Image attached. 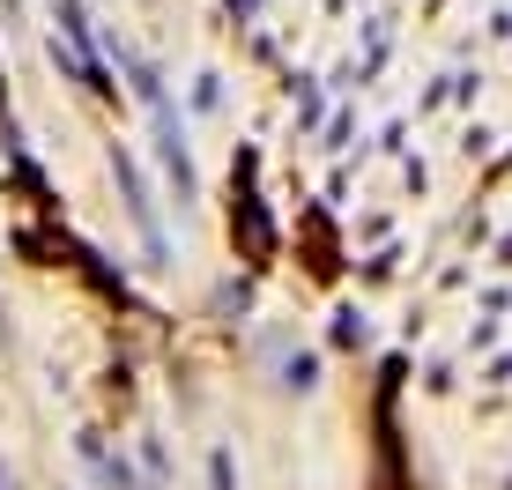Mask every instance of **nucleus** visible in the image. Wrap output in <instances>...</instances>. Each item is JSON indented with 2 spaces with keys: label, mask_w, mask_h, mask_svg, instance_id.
<instances>
[{
  "label": "nucleus",
  "mask_w": 512,
  "mask_h": 490,
  "mask_svg": "<svg viewBox=\"0 0 512 490\" xmlns=\"http://www.w3.org/2000/svg\"><path fill=\"white\" fill-rule=\"evenodd\" d=\"M82 453H90V468H97V483H104V490H141V483H134V468H127V461H112L104 446H82Z\"/></svg>",
  "instance_id": "obj_1"
},
{
  "label": "nucleus",
  "mask_w": 512,
  "mask_h": 490,
  "mask_svg": "<svg viewBox=\"0 0 512 490\" xmlns=\"http://www.w3.org/2000/svg\"><path fill=\"white\" fill-rule=\"evenodd\" d=\"M0 490H8V468H0Z\"/></svg>",
  "instance_id": "obj_2"
}]
</instances>
